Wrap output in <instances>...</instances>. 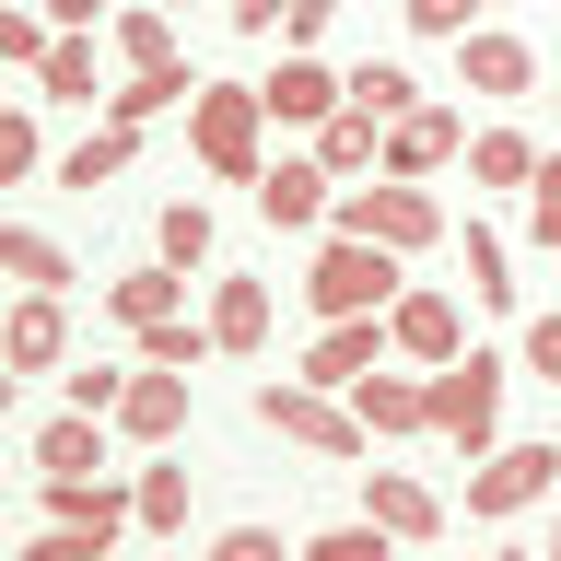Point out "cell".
Wrapping results in <instances>:
<instances>
[{
	"instance_id": "cell-8",
	"label": "cell",
	"mask_w": 561,
	"mask_h": 561,
	"mask_svg": "<svg viewBox=\"0 0 561 561\" xmlns=\"http://www.w3.org/2000/svg\"><path fill=\"white\" fill-rule=\"evenodd\" d=\"M187 410H199V398H187V375H164V363H129V386H117V433H129L140 456L152 445H187Z\"/></svg>"
},
{
	"instance_id": "cell-38",
	"label": "cell",
	"mask_w": 561,
	"mask_h": 561,
	"mask_svg": "<svg viewBox=\"0 0 561 561\" xmlns=\"http://www.w3.org/2000/svg\"><path fill=\"white\" fill-rule=\"evenodd\" d=\"M70 410H117V386H129V375H117V363H70Z\"/></svg>"
},
{
	"instance_id": "cell-7",
	"label": "cell",
	"mask_w": 561,
	"mask_h": 561,
	"mask_svg": "<svg viewBox=\"0 0 561 561\" xmlns=\"http://www.w3.org/2000/svg\"><path fill=\"white\" fill-rule=\"evenodd\" d=\"M386 351H398V363H421V375H433V363H456V351H468V316H456V293H433V280H398V305H386Z\"/></svg>"
},
{
	"instance_id": "cell-31",
	"label": "cell",
	"mask_w": 561,
	"mask_h": 561,
	"mask_svg": "<svg viewBox=\"0 0 561 561\" xmlns=\"http://www.w3.org/2000/svg\"><path fill=\"white\" fill-rule=\"evenodd\" d=\"M152 257L199 270V257H210V210H199V199H164V210H152Z\"/></svg>"
},
{
	"instance_id": "cell-6",
	"label": "cell",
	"mask_w": 561,
	"mask_h": 561,
	"mask_svg": "<svg viewBox=\"0 0 561 561\" xmlns=\"http://www.w3.org/2000/svg\"><path fill=\"white\" fill-rule=\"evenodd\" d=\"M550 491H561V445H491V456H468V515H480V526L526 515V503H550Z\"/></svg>"
},
{
	"instance_id": "cell-3",
	"label": "cell",
	"mask_w": 561,
	"mask_h": 561,
	"mask_svg": "<svg viewBox=\"0 0 561 561\" xmlns=\"http://www.w3.org/2000/svg\"><path fill=\"white\" fill-rule=\"evenodd\" d=\"M503 351H456V363H433L421 375V398H433V433H445L456 456H491L503 445Z\"/></svg>"
},
{
	"instance_id": "cell-5",
	"label": "cell",
	"mask_w": 561,
	"mask_h": 561,
	"mask_svg": "<svg viewBox=\"0 0 561 561\" xmlns=\"http://www.w3.org/2000/svg\"><path fill=\"white\" fill-rule=\"evenodd\" d=\"M398 280H410V257H398V245L328 234V245L305 257V305H316V316H386V305H398Z\"/></svg>"
},
{
	"instance_id": "cell-45",
	"label": "cell",
	"mask_w": 561,
	"mask_h": 561,
	"mask_svg": "<svg viewBox=\"0 0 561 561\" xmlns=\"http://www.w3.org/2000/svg\"><path fill=\"white\" fill-rule=\"evenodd\" d=\"M550 445H561V433H550Z\"/></svg>"
},
{
	"instance_id": "cell-34",
	"label": "cell",
	"mask_w": 561,
	"mask_h": 561,
	"mask_svg": "<svg viewBox=\"0 0 561 561\" xmlns=\"http://www.w3.org/2000/svg\"><path fill=\"white\" fill-rule=\"evenodd\" d=\"M526 234L561 257V152H538V175H526Z\"/></svg>"
},
{
	"instance_id": "cell-15",
	"label": "cell",
	"mask_w": 561,
	"mask_h": 561,
	"mask_svg": "<svg viewBox=\"0 0 561 561\" xmlns=\"http://www.w3.org/2000/svg\"><path fill=\"white\" fill-rule=\"evenodd\" d=\"M47 526H82V538H105V550H117V538H129V480H105V468H70V480H47Z\"/></svg>"
},
{
	"instance_id": "cell-42",
	"label": "cell",
	"mask_w": 561,
	"mask_h": 561,
	"mask_svg": "<svg viewBox=\"0 0 561 561\" xmlns=\"http://www.w3.org/2000/svg\"><path fill=\"white\" fill-rule=\"evenodd\" d=\"M35 12H47L59 35H94V24H105V0H35Z\"/></svg>"
},
{
	"instance_id": "cell-37",
	"label": "cell",
	"mask_w": 561,
	"mask_h": 561,
	"mask_svg": "<svg viewBox=\"0 0 561 561\" xmlns=\"http://www.w3.org/2000/svg\"><path fill=\"white\" fill-rule=\"evenodd\" d=\"M305 550H316V561H386L398 538H386L375 515H351V526H328V538H305Z\"/></svg>"
},
{
	"instance_id": "cell-36",
	"label": "cell",
	"mask_w": 561,
	"mask_h": 561,
	"mask_svg": "<svg viewBox=\"0 0 561 561\" xmlns=\"http://www.w3.org/2000/svg\"><path fill=\"white\" fill-rule=\"evenodd\" d=\"M480 12H491V0H398V24H410V35H445V47L480 24Z\"/></svg>"
},
{
	"instance_id": "cell-41",
	"label": "cell",
	"mask_w": 561,
	"mask_h": 561,
	"mask_svg": "<svg viewBox=\"0 0 561 561\" xmlns=\"http://www.w3.org/2000/svg\"><path fill=\"white\" fill-rule=\"evenodd\" d=\"M222 561H280V526H222Z\"/></svg>"
},
{
	"instance_id": "cell-9",
	"label": "cell",
	"mask_w": 561,
	"mask_h": 561,
	"mask_svg": "<svg viewBox=\"0 0 561 561\" xmlns=\"http://www.w3.org/2000/svg\"><path fill=\"white\" fill-rule=\"evenodd\" d=\"M456 94H491V105L538 94V47L503 35V24H468V35H456Z\"/></svg>"
},
{
	"instance_id": "cell-22",
	"label": "cell",
	"mask_w": 561,
	"mask_h": 561,
	"mask_svg": "<svg viewBox=\"0 0 561 561\" xmlns=\"http://www.w3.org/2000/svg\"><path fill=\"white\" fill-rule=\"evenodd\" d=\"M105 59H117V70H164V59H175V12H164V0L105 12Z\"/></svg>"
},
{
	"instance_id": "cell-33",
	"label": "cell",
	"mask_w": 561,
	"mask_h": 561,
	"mask_svg": "<svg viewBox=\"0 0 561 561\" xmlns=\"http://www.w3.org/2000/svg\"><path fill=\"white\" fill-rule=\"evenodd\" d=\"M47 164V140H35V105H0V187H24Z\"/></svg>"
},
{
	"instance_id": "cell-4",
	"label": "cell",
	"mask_w": 561,
	"mask_h": 561,
	"mask_svg": "<svg viewBox=\"0 0 561 561\" xmlns=\"http://www.w3.org/2000/svg\"><path fill=\"white\" fill-rule=\"evenodd\" d=\"M257 421H270L293 456H328V468H363V456H375V433L351 421V398H340V386H305V375L257 386Z\"/></svg>"
},
{
	"instance_id": "cell-46",
	"label": "cell",
	"mask_w": 561,
	"mask_h": 561,
	"mask_svg": "<svg viewBox=\"0 0 561 561\" xmlns=\"http://www.w3.org/2000/svg\"><path fill=\"white\" fill-rule=\"evenodd\" d=\"M164 12H175V0H164Z\"/></svg>"
},
{
	"instance_id": "cell-29",
	"label": "cell",
	"mask_w": 561,
	"mask_h": 561,
	"mask_svg": "<svg viewBox=\"0 0 561 561\" xmlns=\"http://www.w3.org/2000/svg\"><path fill=\"white\" fill-rule=\"evenodd\" d=\"M468 175L526 199V175H538V140H526V129H480V140H468Z\"/></svg>"
},
{
	"instance_id": "cell-40",
	"label": "cell",
	"mask_w": 561,
	"mask_h": 561,
	"mask_svg": "<svg viewBox=\"0 0 561 561\" xmlns=\"http://www.w3.org/2000/svg\"><path fill=\"white\" fill-rule=\"evenodd\" d=\"M328 24H340V0H280V47H316Z\"/></svg>"
},
{
	"instance_id": "cell-24",
	"label": "cell",
	"mask_w": 561,
	"mask_h": 561,
	"mask_svg": "<svg viewBox=\"0 0 561 561\" xmlns=\"http://www.w3.org/2000/svg\"><path fill=\"white\" fill-rule=\"evenodd\" d=\"M105 433H117L105 410H59V421H35V468H47V480H70V468H105Z\"/></svg>"
},
{
	"instance_id": "cell-19",
	"label": "cell",
	"mask_w": 561,
	"mask_h": 561,
	"mask_svg": "<svg viewBox=\"0 0 561 561\" xmlns=\"http://www.w3.org/2000/svg\"><path fill=\"white\" fill-rule=\"evenodd\" d=\"M210 340H222V363L270 351V280H245V270H222V280H210Z\"/></svg>"
},
{
	"instance_id": "cell-27",
	"label": "cell",
	"mask_w": 561,
	"mask_h": 561,
	"mask_svg": "<svg viewBox=\"0 0 561 561\" xmlns=\"http://www.w3.org/2000/svg\"><path fill=\"white\" fill-rule=\"evenodd\" d=\"M140 340V363H164V375H199V363H222V340H210V316H152V328H129Z\"/></svg>"
},
{
	"instance_id": "cell-23",
	"label": "cell",
	"mask_w": 561,
	"mask_h": 561,
	"mask_svg": "<svg viewBox=\"0 0 561 561\" xmlns=\"http://www.w3.org/2000/svg\"><path fill=\"white\" fill-rule=\"evenodd\" d=\"M35 94H47V105H105V59H94V35H47V59H35Z\"/></svg>"
},
{
	"instance_id": "cell-25",
	"label": "cell",
	"mask_w": 561,
	"mask_h": 561,
	"mask_svg": "<svg viewBox=\"0 0 561 561\" xmlns=\"http://www.w3.org/2000/svg\"><path fill=\"white\" fill-rule=\"evenodd\" d=\"M0 280L12 293H70V245L35 234V222H0Z\"/></svg>"
},
{
	"instance_id": "cell-20",
	"label": "cell",
	"mask_w": 561,
	"mask_h": 561,
	"mask_svg": "<svg viewBox=\"0 0 561 561\" xmlns=\"http://www.w3.org/2000/svg\"><path fill=\"white\" fill-rule=\"evenodd\" d=\"M129 515H140V538H187V468H175V445H152L129 468Z\"/></svg>"
},
{
	"instance_id": "cell-1",
	"label": "cell",
	"mask_w": 561,
	"mask_h": 561,
	"mask_svg": "<svg viewBox=\"0 0 561 561\" xmlns=\"http://www.w3.org/2000/svg\"><path fill=\"white\" fill-rule=\"evenodd\" d=\"M328 234H363V245L421 257V245H445V199H433L421 175H351L340 199H328Z\"/></svg>"
},
{
	"instance_id": "cell-11",
	"label": "cell",
	"mask_w": 561,
	"mask_h": 561,
	"mask_svg": "<svg viewBox=\"0 0 561 561\" xmlns=\"http://www.w3.org/2000/svg\"><path fill=\"white\" fill-rule=\"evenodd\" d=\"M0 363L12 375H59L70 363V293H12L0 305Z\"/></svg>"
},
{
	"instance_id": "cell-43",
	"label": "cell",
	"mask_w": 561,
	"mask_h": 561,
	"mask_svg": "<svg viewBox=\"0 0 561 561\" xmlns=\"http://www.w3.org/2000/svg\"><path fill=\"white\" fill-rule=\"evenodd\" d=\"M234 35H280V0H234Z\"/></svg>"
},
{
	"instance_id": "cell-14",
	"label": "cell",
	"mask_w": 561,
	"mask_h": 561,
	"mask_svg": "<svg viewBox=\"0 0 561 561\" xmlns=\"http://www.w3.org/2000/svg\"><path fill=\"white\" fill-rule=\"evenodd\" d=\"M375 363H386V316H316V340H305L293 375L305 386H351V375H375Z\"/></svg>"
},
{
	"instance_id": "cell-13",
	"label": "cell",
	"mask_w": 561,
	"mask_h": 561,
	"mask_svg": "<svg viewBox=\"0 0 561 561\" xmlns=\"http://www.w3.org/2000/svg\"><path fill=\"white\" fill-rule=\"evenodd\" d=\"M363 515H375L398 550H421V538H445V491L410 480V468H363Z\"/></svg>"
},
{
	"instance_id": "cell-17",
	"label": "cell",
	"mask_w": 561,
	"mask_h": 561,
	"mask_svg": "<svg viewBox=\"0 0 561 561\" xmlns=\"http://www.w3.org/2000/svg\"><path fill=\"white\" fill-rule=\"evenodd\" d=\"M257 105H270V129H316V117L340 105V70L305 59V47H280V70L257 82Z\"/></svg>"
},
{
	"instance_id": "cell-30",
	"label": "cell",
	"mask_w": 561,
	"mask_h": 561,
	"mask_svg": "<svg viewBox=\"0 0 561 561\" xmlns=\"http://www.w3.org/2000/svg\"><path fill=\"white\" fill-rule=\"evenodd\" d=\"M340 94L363 105V117H410V105H421V82H410V70H398V59H363V70H351V82H340Z\"/></svg>"
},
{
	"instance_id": "cell-44",
	"label": "cell",
	"mask_w": 561,
	"mask_h": 561,
	"mask_svg": "<svg viewBox=\"0 0 561 561\" xmlns=\"http://www.w3.org/2000/svg\"><path fill=\"white\" fill-rule=\"evenodd\" d=\"M12 386H24V375H12V363H0V421H12Z\"/></svg>"
},
{
	"instance_id": "cell-28",
	"label": "cell",
	"mask_w": 561,
	"mask_h": 561,
	"mask_svg": "<svg viewBox=\"0 0 561 561\" xmlns=\"http://www.w3.org/2000/svg\"><path fill=\"white\" fill-rule=\"evenodd\" d=\"M129 152H140V129H117V117H105V129H82L59 152V187H82V199H94V187H117V175H129Z\"/></svg>"
},
{
	"instance_id": "cell-2",
	"label": "cell",
	"mask_w": 561,
	"mask_h": 561,
	"mask_svg": "<svg viewBox=\"0 0 561 561\" xmlns=\"http://www.w3.org/2000/svg\"><path fill=\"white\" fill-rule=\"evenodd\" d=\"M187 152H199V175H222V187H257V164H270V105H257V82H199V94H187Z\"/></svg>"
},
{
	"instance_id": "cell-32",
	"label": "cell",
	"mask_w": 561,
	"mask_h": 561,
	"mask_svg": "<svg viewBox=\"0 0 561 561\" xmlns=\"http://www.w3.org/2000/svg\"><path fill=\"white\" fill-rule=\"evenodd\" d=\"M468 293H480V305H515V257H503L491 222H468Z\"/></svg>"
},
{
	"instance_id": "cell-12",
	"label": "cell",
	"mask_w": 561,
	"mask_h": 561,
	"mask_svg": "<svg viewBox=\"0 0 561 561\" xmlns=\"http://www.w3.org/2000/svg\"><path fill=\"white\" fill-rule=\"evenodd\" d=\"M340 398H351V421H363L375 445H421V433H433V398H421V363H410V375H386V363H375V375H351Z\"/></svg>"
},
{
	"instance_id": "cell-35",
	"label": "cell",
	"mask_w": 561,
	"mask_h": 561,
	"mask_svg": "<svg viewBox=\"0 0 561 561\" xmlns=\"http://www.w3.org/2000/svg\"><path fill=\"white\" fill-rule=\"evenodd\" d=\"M47 35H59L47 12H12V0H0V70H35V59H47Z\"/></svg>"
},
{
	"instance_id": "cell-21",
	"label": "cell",
	"mask_w": 561,
	"mask_h": 561,
	"mask_svg": "<svg viewBox=\"0 0 561 561\" xmlns=\"http://www.w3.org/2000/svg\"><path fill=\"white\" fill-rule=\"evenodd\" d=\"M305 140H316V164H328V175L351 187V175H375V152H386V117H363V105L340 94V105H328V117H316Z\"/></svg>"
},
{
	"instance_id": "cell-16",
	"label": "cell",
	"mask_w": 561,
	"mask_h": 561,
	"mask_svg": "<svg viewBox=\"0 0 561 561\" xmlns=\"http://www.w3.org/2000/svg\"><path fill=\"white\" fill-rule=\"evenodd\" d=\"M456 152H468V129H456L445 105L421 94V105H410V117H386V152H375V175H445V164H456Z\"/></svg>"
},
{
	"instance_id": "cell-39",
	"label": "cell",
	"mask_w": 561,
	"mask_h": 561,
	"mask_svg": "<svg viewBox=\"0 0 561 561\" xmlns=\"http://www.w3.org/2000/svg\"><path fill=\"white\" fill-rule=\"evenodd\" d=\"M526 375L561 386V305H550V316H526Z\"/></svg>"
},
{
	"instance_id": "cell-26",
	"label": "cell",
	"mask_w": 561,
	"mask_h": 561,
	"mask_svg": "<svg viewBox=\"0 0 561 561\" xmlns=\"http://www.w3.org/2000/svg\"><path fill=\"white\" fill-rule=\"evenodd\" d=\"M175 305H187V270H175V257L105 280V316H117V328H152V316H175Z\"/></svg>"
},
{
	"instance_id": "cell-18",
	"label": "cell",
	"mask_w": 561,
	"mask_h": 561,
	"mask_svg": "<svg viewBox=\"0 0 561 561\" xmlns=\"http://www.w3.org/2000/svg\"><path fill=\"white\" fill-rule=\"evenodd\" d=\"M187 94H199V70H187V59L117 70V82H105V117H117V129H152V117H187Z\"/></svg>"
},
{
	"instance_id": "cell-10",
	"label": "cell",
	"mask_w": 561,
	"mask_h": 561,
	"mask_svg": "<svg viewBox=\"0 0 561 561\" xmlns=\"http://www.w3.org/2000/svg\"><path fill=\"white\" fill-rule=\"evenodd\" d=\"M245 199H257V222H280V234H316V222H328V199H340V175L316 164V152H280V164H257V187H245Z\"/></svg>"
}]
</instances>
